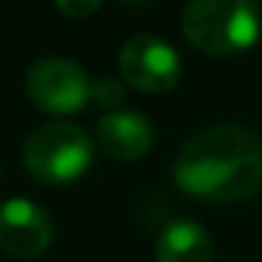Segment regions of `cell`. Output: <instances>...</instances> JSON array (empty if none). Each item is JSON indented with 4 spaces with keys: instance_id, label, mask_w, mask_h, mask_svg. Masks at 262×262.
Segmentation results:
<instances>
[{
    "instance_id": "1",
    "label": "cell",
    "mask_w": 262,
    "mask_h": 262,
    "mask_svg": "<svg viewBox=\"0 0 262 262\" xmlns=\"http://www.w3.org/2000/svg\"><path fill=\"white\" fill-rule=\"evenodd\" d=\"M172 178L200 200H245L262 186V141L243 124H214L183 144Z\"/></svg>"
},
{
    "instance_id": "4",
    "label": "cell",
    "mask_w": 262,
    "mask_h": 262,
    "mask_svg": "<svg viewBox=\"0 0 262 262\" xmlns=\"http://www.w3.org/2000/svg\"><path fill=\"white\" fill-rule=\"evenodd\" d=\"M119 74L141 93H166L181 79V57L155 34H136L119 51Z\"/></svg>"
},
{
    "instance_id": "7",
    "label": "cell",
    "mask_w": 262,
    "mask_h": 262,
    "mask_svg": "<svg viewBox=\"0 0 262 262\" xmlns=\"http://www.w3.org/2000/svg\"><path fill=\"white\" fill-rule=\"evenodd\" d=\"M96 141L113 158L136 161L149 152L155 141V127L147 116L136 113V110H121V113H110L99 121Z\"/></svg>"
},
{
    "instance_id": "2",
    "label": "cell",
    "mask_w": 262,
    "mask_h": 262,
    "mask_svg": "<svg viewBox=\"0 0 262 262\" xmlns=\"http://www.w3.org/2000/svg\"><path fill=\"white\" fill-rule=\"evenodd\" d=\"M189 46L211 57H231L259 37V9L254 0H189L181 14Z\"/></svg>"
},
{
    "instance_id": "8",
    "label": "cell",
    "mask_w": 262,
    "mask_h": 262,
    "mask_svg": "<svg viewBox=\"0 0 262 262\" xmlns=\"http://www.w3.org/2000/svg\"><path fill=\"white\" fill-rule=\"evenodd\" d=\"M158 262H211L214 243L194 220H172L155 243Z\"/></svg>"
},
{
    "instance_id": "9",
    "label": "cell",
    "mask_w": 262,
    "mask_h": 262,
    "mask_svg": "<svg viewBox=\"0 0 262 262\" xmlns=\"http://www.w3.org/2000/svg\"><path fill=\"white\" fill-rule=\"evenodd\" d=\"M91 99L99 107H116V104L124 102V85L113 76H104V79L91 85Z\"/></svg>"
},
{
    "instance_id": "6",
    "label": "cell",
    "mask_w": 262,
    "mask_h": 262,
    "mask_svg": "<svg viewBox=\"0 0 262 262\" xmlns=\"http://www.w3.org/2000/svg\"><path fill=\"white\" fill-rule=\"evenodd\" d=\"M54 239V223L40 203L26 198H12L0 203V248L14 256L46 254Z\"/></svg>"
},
{
    "instance_id": "3",
    "label": "cell",
    "mask_w": 262,
    "mask_h": 262,
    "mask_svg": "<svg viewBox=\"0 0 262 262\" xmlns=\"http://www.w3.org/2000/svg\"><path fill=\"white\" fill-rule=\"evenodd\" d=\"M26 169L42 183H74L93 164V141L82 127L71 121L42 124L23 144Z\"/></svg>"
},
{
    "instance_id": "5",
    "label": "cell",
    "mask_w": 262,
    "mask_h": 262,
    "mask_svg": "<svg viewBox=\"0 0 262 262\" xmlns=\"http://www.w3.org/2000/svg\"><path fill=\"white\" fill-rule=\"evenodd\" d=\"M88 74L71 59H40L26 74V93L46 113H76L91 99Z\"/></svg>"
},
{
    "instance_id": "11",
    "label": "cell",
    "mask_w": 262,
    "mask_h": 262,
    "mask_svg": "<svg viewBox=\"0 0 262 262\" xmlns=\"http://www.w3.org/2000/svg\"><path fill=\"white\" fill-rule=\"evenodd\" d=\"M121 3H130V6H141V3H147V0H121Z\"/></svg>"
},
{
    "instance_id": "10",
    "label": "cell",
    "mask_w": 262,
    "mask_h": 262,
    "mask_svg": "<svg viewBox=\"0 0 262 262\" xmlns=\"http://www.w3.org/2000/svg\"><path fill=\"white\" fill-rule=\"evenodd\" d=\"M54 3H57V9L62 14H68V17H88V14H93L102 6L104 0H54Z\"/></svg>"
}]
</instances>
